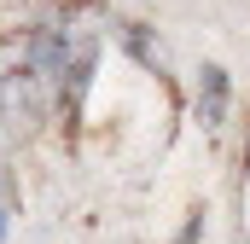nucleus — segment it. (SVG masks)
<instances>
[{
	"instance_id": "nucleus-1",
	"label": "nucleus",
	"mask_w": 250,
	"mask_h": 244,
	"mask_svg": "<svg viewBox=\"0 0 250 244\" xmlns=\"http://www.w3.org/2000/svg\"><path fill=\"white\" fill-rule=\"evenodd\" d=\"M53 99H59V93H53L29 64H23V70H12V76L0 81V117H6V128H23V134H29V128H41V117L53 111Z\"/></svg>"
},
{
	"instance_id": "nucleus-4",
	"label": "nucleus",
	"mask_w": 250,
	"mask_h": 244,
	"mask_svg": "<svg viewBox=\"0 0 250 244\" xmlns=\"http://www.w3.org/2000/svg\"><path fill=\"white\" fill-rule=\"evenodd\" d=\"M0 239H6V209H0Z\"/></svg>"
},
{
	"instance_id": "nucleus-3",
	"label": "nucleus",
	"mask_w": 250,
	"mask_h": 244,
	"mask_svg": "<svg viewBox=\"0 0 250 244\" xmlns=\"http://www.w3.org/2000/svg\"><path fill=\"white\" fill-rule=\"evenodd\" d=\"M227 99H233L227 70H221V64H204V81H198V122H204V128H221V122H227Z\"/></svg>"
},
{
	"instance_id": "nucleus-2",
	"label": "nucleus",
	"mask_w": 250,
	"mask_h": 244,
	"mask_svg": "<svg viewBox=\"0 0 250 244\" xmlns=\"http://www.w3.org/2000/svg\"><path fill=\"white\" fill-rule=\"evenodd\" d=\"M93 64H99V41H93V35H76V53H70V64H64V81H59V105L70 111V117H82V105H87Z\"/></svg>"
}]
</instances>
